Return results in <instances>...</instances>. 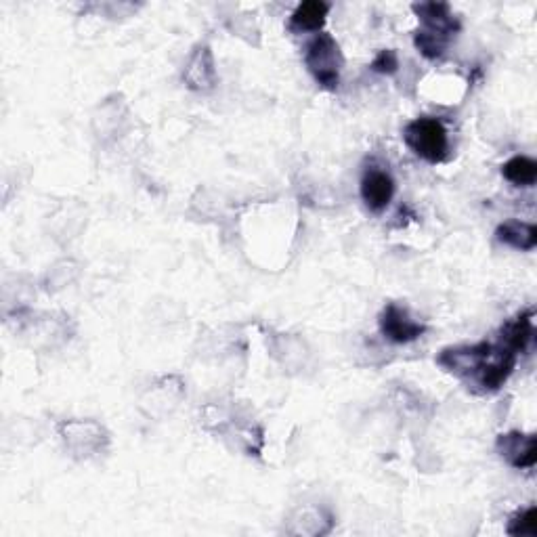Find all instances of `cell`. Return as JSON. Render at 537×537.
Listing matches in <instances>:
<instances>
[{
	"instance_id": "6da1fadb",
	"label": "cell",
	"mask_w": 537,
	"mask_h": 537,
	"mask_svg": "<svg viewBox=\"0 0 537 537\" xmlns=\"http://www.w3.org/2000/svg\"><path fill=\"white\" fill-rule=\"evenodd\" d=\"M414 13L424 24L414 34V45L426 59H439L447 51L451 38L460 32V21L445 3H416Z\"/></svg>"
},
{
	"instance_id": "7a4b0ae2",
	"label": "cell",
	"mask_w": 537,
	"mask_h": 537,
	"mask_svg": "<svg viewBox=\"0 0 537 537\" xmlns=\"http://www.w3.org/2000/svg\"><path fill=\"white\" fill-rule=\"evenodd\" d=\"M403 141L412 152L428 164H441L449 154L447 128L437 118H416L403 128Z\"/></svg>"
},
{
	"instance_id": "3957f363",
	"label": "cell",
	"mask_w": 537,
	"mask_h": 537,
	"mask_svg": "<svg viewBox=\"0 0 537 537\" xmlns=\"http://www.w3.org/2000/svg\"><path fill=\"white\" fill-rule=\"evenodd\" d=\"M305 63L317 84H321V87L328 91L338 89L340 70L345 66V57H342V51L332 34L321 32L315 34L313 40H309L305 49Z\"/></svg>"
},
{
	"instance_id": "277c9868",
	"label": "cell",
	"mask_w": 537,
	"mask_h": 537,
	"mask_svg": "<svg viewBox=\"0 0 537 537\" xmlns=\"http://www.w3.org/2000/svg\"><path fill=\"white\" fill-rule=\"evenodd\" d=\"M493 353H496V345H491V342H477V345L443 349L437 357V363L445 372L454 376L475 378Z\"/></svg>"
},
{
	"instance_id": "5b68a950",
	"label": "cell",
	"mask_w": 537,
	"mask_h": 537,
	"mask_svg": "<svg viewBox=\"0 0 537 537\" xmlns=\"http://www.w3.org/2000/svg\"><path fill=\"white\" fill-rule=\"evenodd\" d=\"M378 324L384 338H389L395 345H407V342L418 340L426 332V326L412 319L410 311L397 303H389L384 307Z\"/></svg>"
},
{
	"instance_id": "8992f818",
	"label": "cell",
	"mask_w": 537,
	"mask_h": 537,
	"mask_svg": "<svg viewBox=\"0 0 537 537\" xmlns=\"http://www.w3.org/2000/svg\"><path fill=\"white\" fill-rule=\"evenodd\" d=\"M395 196V179L382 166H370L363 170L361 177V198L372 212H382L389 208Z\"/></svg>"
},
{
	"instance_id": "52a82bcc",
	"label": "cell",
	"mask_w": 537,
	"mask_h": 537,
	"mask_svg": "<svg viewBox=\"0 0 537 537\" xmlns=\"http://www.w3.org/2000/svg\"><path fill=\"white\" fill-rule=\"evenodd\" d=\"M498 454L514 468H533L537 462V437L512 431L496 441Z\"/></svg>"
},
{
	"instance_id": "ba28073f",
	"label": "cell",
	"mask_w": 537,
	"mask_h": 537,
	"mask_svg": "<svg viewBox=\"0 0 537 537\" xmlns=\"http://www.w3.org/2000/svg\"><path fill=\"white\" fill-rule=\"evenodd\" d=\"M533 340V311L521 313L512 321H506L500 330V345L512 351L514 355H521L527 351Z\"/></svg>"
},
{
	"instance_id": "9c48e42d",
	"label": "cell",
	"mask_w": 537,
	"mask_h": 537,
	"mask_svg": "<svg viewBox=\"0 0 537 537\" xmlns=\"http://www.w3.org/2000/svg\"><path fill=\"white\" fill-rule=\"evenodd\" d=\"M330 5L324 0H307L300 3L290 17V28L294 32H319L326 24Z\"/></svg>"
},
{
	"instance_id": "30bf717a",
	"label": "cell",
	"mask_w": 537,
	"mask_h": 537,
	"mask_svg": "<svg viewBox=\"0 0 537 537\" xmlns=\"http://www.w3.org/2000/svg\"><path fill=\"white\" fill-rule=\"evenodd\" d=\"M498 242L523 252H531L537 246V227L523 221H506L496 231Z\"/></svg>"
},
{
	"instance_id": "8fae6325",
	"label": "cell",
	"mask_w": 537,
	"mask_h": 537,
	"mask_svg": "<svg viewBox=\"0 0 537 537\" xmlns=\"http://www.w3.org/2000/svg\"><path fill=\"white\" fill-rule=\"evenodd\" d=\"M502 175L517 187H531L537 181V162L527 156H514L502 166Z\"/></svg>"
},
{
	"instance_id": "7c38bea8",
	"label": "cell",
	"mask_w": 537,
	"mask_h": 537,
	"mask_svg": "<svg viewBox=\"0 0 537 537\" xmlns=\"http://www.w3.org/2000/svg\"><path fill=\"white\" fill-rule=\"evenodd\" d=\"M508 535L514 537H535L537 535V508L529 506L527 510H521L514 514L508 525Z\"/></svg>"
},
{
	"instance_id": "4fadbf2b",
	"label": "cell",
	"mask_w": 537,
	"mask_h": 537,
	"mask_svg": "<svg viewBox=\"0 0 537 537\" xmlns=\"http://www.w3.org/2000/svg\"><path fill=\"white\" fill-rule=\"evenodd\" d=\"M372 72L376 74H386V76H391L399 70V57L393 49H384L376 55V59L372 61Z\"/></svg>"
}]
</instances>
